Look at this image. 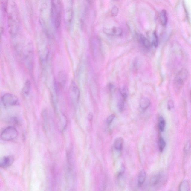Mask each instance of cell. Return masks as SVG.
<instances>
[{
    "label": "cell",
    "mask_w": 191,
    "mask_h": 191,
    "mask_svg": "<svg viewBox=\"0 0 191 191\" xmlns=\"http://www.w3.org/2000/svg\"><path fill=\"white\" fill-rule=\"evenodd\" d=\"M140 39L142 44L146 48L148 49L150 47V43L149 41L143 36L141 35L140 36Z\"/></svg>",
    "instance_id": "obj_16"
},
{
    "label": "cell",
    "mask_w": 191,
    "mask_h": 191,
    "mask_svg": "<svg viewBox=\"0 0 191 191\" xmlns=\"http://www.w3.org/2000/svg\"><path fill=\"white\" fill-rule=\"evenodd\" d=\"M158 146L159 151L162 152L163 151L166 146V143L163 138L160 137L159 138L158 142Z\"/></svg>",
    "instance_id": "obj_22"
},
{
    "label": "cell",
    "mask_w": 191,
    "mask_h": 191,
    "mask_svg": "<svg viewBox=\"0 0 191 191\" xmlns=\"http://www.w3.org/2000/svg\"><path fill=\"white\" fill-rule=\"evenodd\" d=\"M62 7L61 1H53L51 3V17L55 28L58 29L61 22Z\"/></svg>",
    "instance_id": "obj_2"
},
{
    "label": "cell",
    "mask_w": 191,
    "mask_h": 191,
    "mask_svg": "<svg viewBox=\"0 0 191 191\" xmlns=\"http://www.w3.org/2000/svg\"><path fill=\"white\" fill-rule=\"evenodd\" d=\"M115 117V115H111L108 117L106 120V122L108 126L110 125Z\"/></svg>",
    "instance_id": "obj_24"
},
{
    "label": "cell",
    "mask_w": 191,
    "mask_h": 191,
    "mask_svg": "<svg viewBox=\"0 0 191 191\" xmlns=\"http://www.w3.org/2000/svg\"><path fill=\"white\" fill-rule=\"evenodd\" d=\"M120 94L122 98L125 101L128 95V91L127 88L126 87H123L122 88L120 91Z\"/></svg>",
    "instance_id": "obj_19"
},
{
    "label": "cell",
    "mask_w": 191,
    "mask_h": 191,
    "mask_svg": "<svg viewBox=\"0 0 191 191\" xmlns=\"http://www.w3.org/2000/svg\"><path fill=\"white\" fill-rule=\"evenodd\" d=\"M119 12V8L117 6H114L111 11V13L113 16H116L118 14Z\"/></svg>",
    "instance_id": "obj_25"
},
{
    "label": "cell",
    "mask_w": 191,
    "mask_h": 191,
    "mask_svg": "<svg viewBox=\"0 0 191 191\" xmlns=\"http://www.w3.org/2000/svg\"><path fill=\"white\" fill-rule=\"evenodd\" d=\"M190 186L189 182L184 180L180 183L179 187V191H190Z\"/></svg>",
    "instance_id": "obj_12"
},
{
    "label": "cell",
    "mask_w": 191,
    "mask_h": 191,
    "mask_svg": "<svg viewBox=\"0 0 191 191\" xmlns=\"http://www.w3.org/2000/svg\"><path fill=\"white\" fill-rule=\"evenodd\" d=\"M187 76V71L185 70H182L176 76L174 82V88L176 91L178 92L181 89Z\"/></svg>",
    "instance_id": "obj_4"
},
{
    "label": "cell",
    "mask_w": 191,
    "mask_h": 191,
    "mask_svg": "<svg viewBox=\"0 0 191 191\" xmlns=\"http://www.w3.org/2000/svg\"><path fill=\"white\" fill-rule=\"evenodd\" d=\"M67 75L64 72H60L58 75V83L61 87H64L65 85L67 82Z\"/></svg>",
    "instance_id": "obj_11"
},
{
    "label": "cell",
    "mask_w": 191,
    "mask_h": 191,
    "mask_svg": "<svg viewBox=\"0 0 191 191\" xmlns=\"http://www.w3.org/2000/svg\"><path fill=\"white\" fill-rule=\"evenodd\" d=\"M121 98L119 99L118 101L117 106H118L119 111L120 112H122L123 110H124L125 100L122 98L121 96Z\"/></svg>",
    "instance_id": "obj_20"
},
{
    "label": "cell",
    "mask_w": 191,
    "mask_h": 191,
    "mask_svg": "<svg viewBox=\"0 0 191 191\" xmlns=\"http://www.w3.org/2000/svg\"><path fill=\"white\" fill-rule=\"evenodd\" d=\"M93 118V114L92 113H90L88 115V119L90 121H91Z\"/></svg>",
    "instance_id": "obj_27"
},
{
    "label": "cell",
    "mask_w": 191,
    "mask_h": 191,
    "mask_svg": "<svg viewBox=\"0 0 191 191\" xmlns=\"http://www.w3.org/2000/svg\"><path fill=\"white\" fill-rule=\"evenodd\" d=\"M1 99L3 105L7 107L14 106L17 104L19 102L18 97L14 94L10 93L4 94Z\"/></svg>",
    "instance_id": "obj_5"
},
{
    "label": "cell",
    "mask_w": 191,
    "mask_h": 191,
    "mask_svg": "<svg viewBox=\"0 0 191 191\" xmlns=\"http://www.w3.org/2000/svg\"><path fill=\"white\" fill-rule=\"evenodd\" d=\"M31 82L29 81H27L24 87L22 92L25 95L28 96L29 94L31 89Z\"/></svg>",
    "instance_id": "obj_17"
},
{
    "label": "cell",
    "mask_w": 191,
    "mask_h": 191,
    "mask_svg": "<svg viewBox=\"0 0 191 191\" xmlns=\"http://www.w3.org/2000/svg\"><path fill=\"white\" fill-rule=\"evenodd\" d=\"M69 97L72 103H77L80 98V91L77 85L74 82H72L69 91Z\"/></svg>",
    "instance_id": "obj_6"
},
{
    "label": "cell",
    "mask_w": 191,
    "mask_h": 191,
    "mask_svg": "<svg viewBox=\"0 0 191 191\" xmlns=\"http://www.w3.org/2000/svg\"><path fill=\"white\" fill-rule=\"evenodd\" d=\"M166 175L164 172H159L151 177L150 180V185L156 186L163 184L166 181Z\"/></svg>",
    "instance_id": "obj_7"
},
{
    "label": "cell",
    "mask_w": 191,
    "mask_h": 191,
    "mask_svg": "<svg viewBox=\"0 0 191 191\" xmlns=\"http://www.w3.org/2000/svg\"><path fill=\"white\" fill-rule=\"evenodd\" d=\"M165 125H166V123H165L164 119L162 116L159 117L158 122V127L159 130L161 132H163L164 130Z\"/></svg>",
    "instance_id": "obj_18"
},
{
    "label": "cell",
    "mask_w": 191,
    "mask_h": 191,
    "mask_svg": "<svg viewBox=\"0 0 191 191\" xmlns=\"http://www.w3.org/2000/svg\"><path fill=\"white\" fill-rule=\"evenodd\" d=\"M123 139L122 138L119 137L115 139L114 143V147L115 150H121L123 148Z\"/></svg>",
    "instance_id": "obj_13"
},
{
    "label": "cell",
    "mask_w": 191,
    "mask_h": 191,
    "mask_svg": "<svg viewBox=\"0 0 191 191\" xmlns=\"http://www.w3.org/2000/svg\"><path fill=\"white\" fill-rule=\"evenodd\" d=\"M10 5L8 12V25L10 33L13 35L17 33L19 30V19L16 6L13 3Z\"/></svg>",
    "instance_id": "obj_1"
},
{
    "label": "cell",
    "mask_w": 191,
    "mask_h": 191,
    "mask_svg": "<svg viewBox=\"0 0 191 191\" xmlns=\"http://www.w3.org/2000/svg\"><path fill=\"white\" fill-rule=\"evenodd\" d=\"M146 174L145 171L142 170L139 172V177H138V184L139 186H142L145 181Z\"/></svg>",
    "instance_id": "obj_14"
},
{
    "label": "cell",
    "mask_w": 191,
    "mask_h": 191,
    "mask_svg": "<svg viewBox=\"0 0 191 191\" xmlns=\"http://www.w3.org/2000/svg\"><path fill=\"white\" fill-rule=\"evenodd\" d=\"M19 135V133L16 128L13 126L7 127L1 132V139L3 140L9 142L16 139Z\"/></svg>",
    "instance_id": "obj_3"
},
{
    "label": "cell",
    "mask_w": 191,
    "mask_h": 191,
    "mask_svg": "<svg viewBox=\"0 0 191 191\" xmlns=\"http://www.w3.org/2000/svg\"><path fill=\"white\" fill-rule=\"evenodd\" d=\"M152 43L155 47H156L158 44V39L157 35L155 33H153L152 35Z\"/></svg>",
    "instance_id": "obj_23"
},
{
    "label": "cell",
    "mask_w": 191,
    "mask_h": 191,
    "mask_svg": "<svg viewBox=\"0 0 191 191\" xmlns=\"http://www.w3.org/2000/svg\"><path fill=\"white\" fill-rule=\"evenodd\" d=\"M14 159L13 156H7L1 158L0 161V166L3 168L9 167L13 164Z\"/></svg>",
    "instance_id": "obj_9"
},
{
    "label": "cell",
    "mask_w": 191,
    "mask_h": 191,
    "mask_svg": "<svg viewBox=\"0 0 191 191\" xmlns=\"http://www.w3.org/2000/svg\"><path fill=\"white\" fill-rule=\"evenodd\" d=\"M160 20L162 25H166L168 22V17L166 10H162L160 14Z\"/></svg>",
    "instance_id": "obj_15"
},
{
    "label": "cell",
    "mask_w": 191,
    "mask_h": 191,
    "mask_svg": "<svg viewBox=\"0 0 191 191\" xmlns=\"http://www.w3.org/2000/svg\"><path fill=\"white\" fill-rule=\"evenodd\" d=\"M174 107V102L172 100H169L168 103V109L169 110L173 108Z\"/></svg>",
    "instance_id": "obj_26"
},
{
    "label": "cell",
    "mask_w": 191,
    "mask_h": 191,
    "mask_svg": "<svg viewBox=\"0 0 191 191\" xmlns=\"http://www.w3.org/2000/svg\"><path fill=\"white\" fill-rule=\"evenodd\" d=\"M140 106L141 109L143 110L147 109L151 104L150 99L147 97H143L140 100Z\"/></svg>",
    "instance_id": "obj_10"
},
{
    "label": "cell",
    "mask_w": 191,
    "mask_h": 191,
    "mask_svg": "<svg viewBox=\"0 0 191 191\" xmlns=\"http://www.w3.org/2000/svg\"><path fill=\"white\" fill-rule=\"evenodd\" d=\"M60 120V127H61L62 130H63L65 128L67 125V120L65 116L64 115L61 116Z\"/></svg>",
    "instance_id": "obj_21"
},
{
    "label": "cell",
    "mask_w": 191,
    "mask_h": 191,
    "mask_svg": "<svg viewBox=\"0 0 191 191\" xmlns=\"http://www.w3.org/2000/svg\"><path fill=\"white\" fill-rule=\"evenodd\" d=\"M103 31L107 35L115 37L120 36L123 33V30L119 27L104 28Z\"/></svg>",
    "instance_id": "obj_8"
}]
</instances>
